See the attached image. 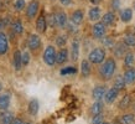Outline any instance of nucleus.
Returning <instances> with one entry per match:
<instances>
[{"mask_svg": "<svg viewBox=\"0 0 135 124\" xmlns=\"http://www.w3.org/2000/svg\"><path fill=\"white\" fill-rule=\"evenodd\" d=\"M117 68H118V65H117L115 57H107L105 61L103 62L102 65H99L98 67L99 78L104 81V82H108V81L113 79L115 73H117Z\"/></svg>", "mask_w": 135, "mask_h": 124, "instance_id": "obj_1", "label": "nucleus"}, {"mask_svg": "<svg viewBox=\"0 0 135 124\" xmlns=\"http://www.w3.org/2000/svg\"><path fill=\"white\" fill-rule=\"evenodd\" d=\"M88 61L92 63V65H102L103 62L105 61L107 58V49H104L103 46H98V47H94L89 51L88 54Z\"/></svg>", "mask_w": 135, "mask_h": 124, "instance_id": "obj_2", "label": "nucleus"}, {"mask_svg": "<svg viewBox=\"0 0 135 124\" xmlns=\"http://www.w3.org/2000/svg\"><path fill=\"white\" fill-rule=\"evenodd\" d=\"M42 60L45 62L46 66L49 67H53L56 63V60H57V51H56V47L52 45L46 46L45 51H44V55H42Z\"/></svg>", "mask_w": 135, "mask_h": 124, "instance_id": "obj_3", "label": "nucleus"}, {"mask_svg": "<svg viewBox=\"0 0 135 124\" xmlns=\"http://www.w3.org/2000/svg\"><path fill=\"white\" fill-rule=\"evenodd\" d=\"M107 35V26L103 24L102 21L93 22L92 25V37L94 40H102L103 37Z\"/></svg>", "mask_w": 135, "mask_h": 124, "instance_id": "obj_4", "label": "nucleus"}, {"mask_svg": "<svg viewBox=\"0 0 135 124\" xmlns=\"http://www.w3.org/2000/svg\"><path fill=\"white\" fill-rule=\"evenodd\" d=\"M120 93H122V92L119 91V89H117L115 87L112 86L110 88H108V91H107L105 96H104V99H103L104 103L108 104V106H112V104L115 103V102L119 99Z\"/></svg>", "mask_w": 135, "mask_h": 124, "instance_id": "obj_5", "label": "nucleus"}, {"mask_svg": "<svg viewBox=\"0 0 135 124\" xmlns=\"http://www.w3.org/2000/svg\"><path fill=\"white\" fill-rule=\"evenodd\" d=\"M133 102H134V99L131 97L130 93H124L123 97H120L118 102V109L122 112H127L129 111L133 106Z\"/></svg>", "mask_w": 135, "mask_h": 124, "instance_id": "obj_6", "label": "nucleus"}, {"mask_svg": "<svg viewBox=\"0 0 135 124\" xmlns=\"http://www.w3.org/2000/svg\"><path fill=\"white\" fill-rule=\"evenodd\" d=\"M81 55V42L78 39H73L71 41V49H70V58L72 62H77Z\"/></svg>", "mask_w": 135, "mask_h": 124, "instance_id": "obj_7", "label": "nucleus"}, {"mask_svg": "<svg viewBox=\"0 0 135 124\" xmlns=\"http://www.w3.org/2000/svg\"><path fill=\"white\" fill-rule=\"evenodd\" d=\"M38 10H40L38 0H31L26 6V17L29 20H32L33 17H36V15L38 14Z\"/></svg>", "mask_w": 135, "mask_h": 124, "instance_id": "obj_8", "label": "nucleus"}, {"mask_svg": "<svg viewBox=\"0 0 135 124\" xmlns=\"http://www.w3.org/2000/svg\"><path fill=\"white\" fill-rule=\"evenodd\" d=\"M107 91H108V88H107V86L103 84V83L94 86L93 89H92V99H93V101H103Z\"/></svg>", "mask_w": 135, "mask_h": 124, "instance_id": "obj_9", "label": "nucleus"}, {"mask_svg": "<svg viewBox=\"0 0 135 124\" xmlns=\"http://www.w3.org/2000/svg\"><path fill=\"white\" fill-rule=\"evenodd\" d=\"M42 46V40L41 37L38 36L37 34H31L27 37V47L31 51H37Z\"/></svg>", "mask_w": 135, "mask_h": 124, "instance_id": "obj_10", "label": "nucleus"}, {"mask_svg": "<svg viewBox=\"0 0 135 124\" xmlns=\"http://www.w3.org/2000/svg\"><path fill=\"white\" fill-rule=\"evenodd\" d=\"M55 17H56V26L58 29H66L67 25H68V16L63 10H58L55 12Z\"/></svg>", "mask_w": 135, "mask_h": 124, "instance_id": "obj_11", "label": "nucleus"}, {"mask_svg": "<svg viewBox=\"0 0 135 124\" xmlns=\"http://www.w3.org/2000/svg\"><path fill=\"white\" fill-rule=\"evenodd\" d=\"M35 27H36L37 32L38 34H45L47 27H49V24H47V17L44 12H41L36 19V24H35Z\"/></svg>", "mask_w": 135, "mask_h": 124, "instance_id": "obj_12", "label": "nucleus"}, {"mask_svg": "<svg viewBox=\"0 0 135 124\" xmlns=\"http://www.w3.org/2000/svg\"><path fill=\"white\" fill-rule=\"evenodd\" d=\"M102 19V9L98 5H92L88 10V20L90 22H97Z\"/></svg>", "mask_w": 135, "mask_h": 124, "instance_id": "obj_13", "label": "nucleus"}, {"mask_svg": "<svg viewBox=\"0 0 135 124\" xmlns=\"http://www.w3.org/2000/svg\"><path fill=\"white\" fill-rule=\"evenodd\" d=\"M133 16H134V9L133 8H123L119 11V19L124 24H129L133 20Z\"/></svg>", "mask_w": 135, "mask_h": 124, "instance_id": "obj_14", "label": "nucleus"}, {"mask_svg": "<svg viewBox=\"0 0 135 124\" xmlns=\"http://www.w3.org/2000/svg\"><path fill=\"white\" fill-rule=\"evenodd\" d=\"M70 20L72 24L77 25V26L82 25L83 21H84V11H83L82 9H76V10H73V11L71 12Z\"/></svg>", "mask_w": 135, "mask_h": 124, "instance_id": "obj_15", "label": "nucleus"}, {"mask_svg": "<svg viewBox=\"0 0 135 124\" xmlns=\"http://www.w3.org/2000/svg\"><path fill=\"white\" fill-rule=\"evenodd\" d=\"M79 73L82 78H88L92 74V63L88 61V58H84L81 61V67H79Z\"/></svg>", "mask_w": 135, "mask_h": 124, "instance_id": "obj_16", "label": "nucleus"}, {"mask_svg": "<svg viewBox=\"0 0 135 124\" xmlns=\"http://www.w3.org/2000/svg\"><path fill=\"white\" fill-rule=\"evenodd\" d=\"M115 20H117V15H115V11H113V10H109V11L104 12L102 15V19H100V21L105 25L107 27L113 26L115 24Z\"/></svg>", "mask_w": 135, "mask_h": 124, "instance_id": "obj_17", "label": "nucleus"}, {"mask_svg": "<svg viewBox=\"0 0 135 124\" xmlns=\"http://www.w3.org/2000/svg\"><path fill=\"white\" fill-rule=\"evenodd\" d=\"M70 60V50L67 47H62L57 51V60H56V63L58 66H62L65 65L66 62Z\"/></svg>", "mask_w": 135, "mask_h": 124, "instance_id": "obj_18", "label": "nucleus"}, {"mask_svg": "<svg viewBox=\"0 0 135 124\" xmlns=\"http://www.w3.org/2000/svg\"><path fill=\"white\" fill-rule=\"evenodd\" d=\"M104 107H105L104 101H94L89 107V114L90 116H95V114L104 113Z\"/></svg>", "mask_w": 135, "mask_h": 124, "instance_id": "obj_19", "label": "nucleus"}, {"mask_svg": "<svg viewBox=\"0 0 135 124\" xmlns=\"http://www.w3.org/2000/svg\"><path fill=\"white\" fill-rule=\"evenodd\" d=\"M112 51H113V55H114V57L117 58H123L124 55L128 52V47L125 46V44H124L123 41L122 42H117L114 45V47L112 49Z\"/></svg>", "mask_w": 135, "mask_h": 124, "instance_id": "obj_20", "label": "nucleus"}, {"mask_svg": "<svg viewBox=\"0 0 135 124\" xmlns=\"http://www.w3.org/2000/svg\"><path fill=\"white\" fill-rule=\"evenodd\" d=\"M123 77L125 79L127 86H134L135 84V67L125 68L123 73Z\"/></svg>", "mask_w": 135, "mask_h": 124, "instance_id": "obj_21", "label": "nucleus"}, {"mask_svg": "<svg viewBox=\"0 0 135 124\" xmlns=\"http://www.w3.org/2000/svg\"><path fill=\"white\" fill-rule=\"evenodd\" d=\"M122 124H134L135 123V113L134 112H123V114L118 117Z\"/></svg>", "mask_w": 135, "mask_h": 124, "instance_id": "obj_22", "label": "nucleus"}, {"mask_svg": "<svg viewBox=\"0 0 135 124\" xmlns=\"http://www.w3.org/2000/svg\"><path fill=\"white\" fill-rule=\"evenodd\" d=\"M113 87H115L117 89H119L120 92L125 91V88H127V83H125V79H124L123 74H117L114 76V78H113Z\"/></svg>", "mask_w": 135, "mask_h": 124, "instance_id": "obj_23", "label": "nucleus"}, {"mask_svg": "<svg viewBox=\"0 0 135 124\" xmlns=\"http://www.w3.org/2000/svg\"><path fill=\"white\" fill-rule=\"evenodd\" d=\"M135 65V54L133 51H128L123 57V66L124 68H130Z\"/></svg>", "mask_w": 135, "mask_h": 124, "instance_id": "obj_24", "label": "nucleus"}, {"mask_svg": "<svg viewBox=\"0 0 135 124\" xmlns=\"http://www.w3.org/2000/svg\"><path fill=\"white\" fill-rule=\"evenodd\" d=\"M10 103H11V96L9 93L0 94V111L1 112L8 111L9 107H10Z\"/></svg>", "mask_w": 135, "mask_h": 124, "instance_id": "obj_25", "label": "nucleus"}, {"mask_svg": "<svg viewBox=\"0 0 135 124\" xmlns=\"http://www.w3.org/2000/svg\"><path fill=\"white\" fill-rule=\"evenodd\" d=\"M9 50V40L8 36L3 31H0V56H3Z\"/></svg>", "mask_w": 135, "mask_h": 124, "instance_id": "obj_26", "label": "nucleus"}, {"mask_svg": "<svg viewBox=\"0 0 135 124\" xmlns=\"http://www.w3.org/2000/svg\"><path fill=\"white\" fill-rule=\"evenodd\" d=\"M12 65L15 67V70L16 71H20L22 68V54H21L20 50H16L15 52H14V57H12Z\"/></svg>", "mask_w": 135, "mask_h": 124, "instance_id": "obj_27", "label": "nucleus"}, {"mask_svg": "<svg viewBox=\"0 0 135 124\" xmlns=\"http://www.w3.org/2000/svg\"><path fill=\"white\" fill-rule=\"evenodd\" d=\"M123 42L125 44L128 49H134L135 47V32H127L123 36Z\"/></svg>", "mask_w": 135, "mask_h": 124, "instance_id": "obj_28", "label": "nucleus"}, {"mask_svg": "<svg viewBox=\"0 0 135 124\" xmlns=\"http://www.w3.org/2000/svg\"><path fill=\"white\" fill-rule=\"evenodd\" d=\"M38 109H40V103H38V101L36 98L31 99L27 104V112H29L30 116H36L37 113H38Z\"/></svg>", "mask_w": 135, "mask_h": 124, "instance_id": "obj_29", "label": "nucleus"}, {"mask_svg": "<svg viewBox=\"0 0 135 124\" xmlns=\"http://www.w3.org/2000/svg\"><path fill=\"white\" fill-rule=\"evenodd\" d=\"M11 30L15 35H22L24 34V25L21 22V20L16 19L11 22Z\"/></svg>", "mask_w": 135, "mask_h": 124, "instance_id": "obj_30", "label": "nucleus"}, {"mask_svg": "<svg viewBox=\"0 0 135 124\" xmlns=\"http://www.w3.org/2000/svg\"><path fill=\"white\" fill-rule=\"evenodd\" d=\"M14 114L10 112L5 111L0 114V124H11L14 122Z\"/></svg>", "mask_w": 135, "mask_h": 124, "instance_id": "obj_31", "label": "nucleus"}, {"mask_svg": "<svg viewBox=\"0 0 135 124\" xmlns=\"http://www.w3.org/2000/svg\"><path fill=\"white\" fill-rule=\"evenodd\" d=\"M67 42H68V35H67V34H60V35H57L56 40H55L56 46H57V47H60V49L66 47Z\"/></svg>", "mask_w": 135, "mask_h": 124, "instance_id": "obj_32", "label": "nucleus"}, {"mask_svg": "<svg viewBox=\"0 0 135 124\" xmlns=\"http://www.w3.org/2000/svg\"><path fill=\"white\" fill-rule=\"evenodd\" d=\"M100 42H102V46L104 47V49H113V47H114V45L117 44L113 37H112V36H107V35L103 37L102 40H100Z\"/></svg>", "mask_w": 135, "mask_h": 124, "instance_id": "obj_33", "label": "nucleus"}, {"mask_svg": "<svg viewBox=\"0 0 135 124\" xmlns=\"http://www.w3.org/2000/svg\"><path fill=\"white\" fill-rule=\"evenodd\" d=\"M105 120V117H104V113H100V114H95V116H92L90 118V124H100Z\"/></svg>", "mask_w": 135, "mask_h": 124, "instance_id": "obj_34", "label": "nucleus"}, {"mask_svg": "<svg viewBox=\"0 0 135 124\" xmlns=\"http://www.w3.org/2000/svg\"><path fill=\"white\" fill-rule=\"evenodd\" d=\"M46 17H47V24H49V27H51V29L57 27V26H56V17H55V12L49 14Z\"/></svg>", "mask_w": 135, "mask_h": 124, "instance_id": "obj_35", "label": "nucleus"}, {"mask_svg": "<svg viewBox=\"0 0 135 124\" xmlns=\"http://www.w3.org/2000/svg\"><path fill=\"white\" fill-rule=\"evenodd\" d=\"M122 0H110V9L113 11H120Z\"/></svg>", "mask_w": 135, "mask_h": 124, "instance_id": "obj_36", "label": "nucleus"}, {"mask_svg": "<svg viewBox=\"0 0 135 124\" xmlns=\"http://www.w3.org/2000/svg\"><path fill=\"white\" fill-rule=\"evenodd\" d=\"M14 8H15L16 11H21V10L26 9V3H25V0H15Z\"/></svg>", "mask_w": 135, "mask_h": 124, "instance_id": "obj_37", "label": "nucleus"}, {"mask_svg": "<svg viewBox=\"0 0 135 124\" xmlns=\"http://www.w3.org/2000/svg\"><path fill=\"white\" fill-rule=\"evenodd\" d=\"M30 54L27 52V51H25V52H22V65L24 66H27L30 62Z\"/></svg>", "mask_w": 135, "mask_h": 124, "instance_id": "obj_38", "label": "nucleus"}, {"mask_svg": "<svg viewBox=\"0 0 135 124\" xmlns=\"http://www.w3.org/2000/svg\"><path fill=\"white\" fill-rule=\"evenodd\" d=\"M9 24H10V20H9V17H1V19H0V31H1V29L6 27Z\"/></svg>", "mask_w": 135, "mask_h": 124, "instance_id": "obj_39", "label": "nucleus"}, {"mask_svg": "<svg viewBox=\"0 0 135 124\" xmlns=\"http://www.w3.org/2000/svg\"><path fill=\"white\" fill-rule=\"evenodd\" d=\"M60 1V4L62 5V6H70V5H72V3H73V0H58Z\"/></svg>", "mask_w": 135, "mask_h": 124, "instance_id": "obj_40", "label": "nucleus"}, {"mask_svg": "<svg viewBox=\"0 0 135 124\" xmlns=\"http://www.w3.org/2000/svg\"><path fill=\"white\" fill-rule=\"evenodd\" d=\"M70 72H74V68H65V70L61 71L62 74H66V73H70Z\"/></svg>", "mask_w": 135, "mask_h": 124, "instance_id": "obj_41", "label": "nucleus"}, {"mask_svg": "<svg viewBox=\"0 0 135 124\" xmlns=\"http://www.w3.org/2000/svg\"><path fill=\"white\" fill-rule=\"evenodd\" d=\"M92 5H99L100 3H102V0H88Z\"/></svg>", "mask_w": 135, "mask_h": 124, "instance_id": "obj_42", "label": "nucleus"}, {"mask_svg": "<svg viewBox=\"0 0 135 124\" xmlns=\"http://www.w3.org/2000/svg\"><path fill=\"white\" fill-rule=\"evenodd\" d=\"M110 124H122V123H120L119 118L117 117V118H114V119H113V122H110Z\"/></svg>", "mask_w": 135, "mask_h": 124, "instance_id": "obj_43", "label": "nucleus"}, {"mask_svg": "<svg viewBox=\"0 0 135 124\" xmlns=\"http://www.w3.org/2000/svg\"><path fill=\"white\" fill-rule=\"evenodd\" d=\"M11 124H24V122L20 119H14V122H12Z\"/></svg>", "mask_w": 135, "mask_h": 124, "instance_id": "obj_44", "label": "nucleus"}, {"mask_svg": "<svg viewBox=\"0 0 135 124\" xmlns=\"http://www.w3.org/2000/svg\"><path fill=\"white\" fill-rule=\"evenodd\" d=\"M131 108H133V112H134V113H135V101H134V102H133V106H131Z\"/></svg>", "mask_w": 135, "mask_h": 124, "instance_id": "obj_45", "label": "nucleus"}, {"mask_svg": "<svg viewBox=\"0 0 135 124\" xmlns=\"http://www.w3.org/2000/svg\"><path fill=\"white\" fill-rule=\"evenodd\" d=\"M100 124H110V122H107V120H104L103 123H100Z\"/></svg>", "mask_w": 135, "mask_h": 124, "instance_id": "obj_46", "label": "nucleus"}, {"mask_svg": "<svg viewBox=\"0 0 135 124\" xmlns=\"http://www.w3.org/2000/svg\"><path fill=\"white\" fill-rule=\"evenodd\" d=\"M133 9H134V12H135V1H134V4H133Z\"/></svg>", "mask_w": 135, "mask_h": 124, "instance_id": "obj_47", "label": "nucleus"}, {"mask_svg": "<svg viewBox=\"0 0 135 124\" xmlns=\"http://www.w3.org/2000/svg\"><path fill=\"white\" fill-rule=\"evenodd\" d=\"M24 124H31L30 122H24Z\"/></svg>", "mask_w": 135, "mask_h": 124, "instance_id": "obj_48", "label": "nucleus"}, {"mask_svg": "<svg viewBox=\"0 0 135 124\" xmlns=\"http://www.w3.org/2000/svg\"><path fill=\"white\" fill-rule=\"evenodd\" d=\"M1 88H3V86H1V83H0V91H1Z\"/></svg>", "mask_w": 135, "mask_h": 124, "instance_id": "obj_49", "label": "nucleus"}, {"mask_svg": "<svg viewBox=\"0 0 135 124\" xmlns=\"http://www.w3.org/2000/svg\"><path fill=\"white\" fill-rule=\"evenodd\" d=\"M134 30H135V26H134Z\"/></svg>", "mask_w": 135, "mask_h": 124, "instance_id": "obj_50", "label": "nucleus"}, {"mask_svg": "<svg viewBox=\"0 0 135 124\" xmlns=\"http://www.w3.org/2000/svg\"><path fill=\"white\" fill-rule=\"evenodd\" d=\"M134 124H135V123H134Z\"/></svg>", "mask_w": 135, "mask_h": 124, "instance_id": "obj_51", "label": "nucleus"}]
</instances>
